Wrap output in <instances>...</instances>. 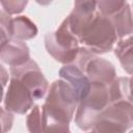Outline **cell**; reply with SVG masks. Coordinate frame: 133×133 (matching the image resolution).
<instances>
[{"label":"cell","mask_w":133,"mask_h":133,"mask_svg":"<svg viewBox=\"0 0 133 133\" xmlns=\"http://www.w3.org/2000/svg\"><path fill=\"white\" fill-rule=\"evenodd\" d=\"M78 103L74 88L62 79L55 80L42 106L44 133H71L70 123Z\"/></svg>","instance_id":"obj_1"},{"label":"cell","mask_w":133,"mask_h":133,"mask_svg":"<svg viewBox=\"0 0 133 133\" xmlns=\"http://www.w3.org/2000/svg\"><path fill=\"white\" fill-rule=\"evenodd\" d=\"M118 37L111 21L99 11L82 29L78 42L83 48L95 55L105 54L113 50Z\"/></svg>","instance_id":"obj_2"},{"label":"cell","mask_w":133,"mask_h":133,"mask_svg":"<svg viewBox=\"0 0 133 133\" xmlns=\"http://www.w3.org/2000/svg\"><path fill=\"white\" fill-rule=\"evenodd\" d=\"M111 104L108 85L92 83L88 95L78 103L75 124L82 131H90L100 114Z\"/></svg>","instance_id":"obj_3"},{"label":"cell","mask_w":133,"mask_h":133,"mask_svg":"<svg viewBox=\"0 0 133 133\" xmlns=\"http://www.w3.org/2000/svg\"><path fill=\"white\" fill-rule=\"evenodd\" d=\"M45 48L56 61L64 65L75 61L80 44L72 33L66 18L55 31L48 32L45 35Z\"/></svg>","instance_id":"obj_4"},{"label":"cell","mask_w":133,"mask_h":133,"mask_svg":"<svg viewBox=\"0 0 133 133\" xmlns=\"http://www.w3.org/2000/svg\"><path fill=\"white\" fill-rule=\"evenodd\" d=\"M132 109L131 102L118 101L111 103L100 114L91 130L99 133H128L133 125Z\"/></svg>","instance_id":"obj_5"},{"label":"cell","mask_w":133,"mask_h":133,"mask_svg":"<svg viewBox=\"0 0 133 133\" xmlns=\"http://www.w3.org/2000/svg\"><path fill=\"white\" fill-rule=\"evenodd\" d=\"M9 73L10 77H15L25 84L34 101L46 97L49 89V82L34 60L30 59L23 65L10 68Z\"/></svg>","instance_id":"obj_6"},{"label":"cell","mask_w":133,"mask_h":133,"mask_svg":"<svg viewBox=\"0 0 133 133\" xmlns=\"http://www.w3.org/2000/svg\"><path fill=\"white\" fill-rule=\"evenodd\" d=\"M34 99L25 84L9 76L8 87L4 97V109L17 114H25L34 106Z\"/></svg>","instance_id":"obj_7"},{"label":"cell","mask_w":133,"mask_h":133,"mask_svg":"<svg viewBox=\"0 0 133 133\" xmlns=\"http://www.w3.org/2000/svg\"><path fill=\"white\" fill-rule=\"evenodd\" d=\"M83 73L91 84L109 85L116 78L114 65L109 60L97 55H94L87 60L83 68Z\"/></svg>","instance_id":"obj_8"},{"label":"cell","mask_w":133,"mask_h":133,"mask_svg":"<svg viewBox=\"0 0 133 133\" xmlns=\"http://www.w3.org/2000/svg\"><path fill=\"white\" fill-rule=\"evenodd\" d=\"M97 1H76L71 14L66 17L72 33L77 37L82 29L97 14Z\"/></svg>","instance_id":"obj_9"},{"label":"cell","mask_w":133,"mask_h":133,"mask_svg":"<svg viewBox=\"0 0 133 133\" xmlns=\"http://www.w3.org/2000/svg\"><path fill=\"white\" fill-rule=\"evenodd\" d=\"M0 60L10 68L23 65L30 60L29 47L25 42L10 38L0 48Z\"/></svg>","instance_id":"obj_10"},{"label":"cell","mask_w":133,"mask_h":133,"mask_svg":"<svg viewBox=\"0 0 133 133\" xmlns=\"http://www.w3.org/2000/svg\"><path fill=\"white\" fill-rule=\"evenodd\" d=\"M60 79L66 81L76 91L78 101H82L89 92L91 83L86 75L74 63L65 64L59 70Z\"/></svg>","instance_id":"obj_11"},{"label":"cell","mask_w":133,"mask_h":133,"mask_svg":"<svg viewBox=\"0 0 133 133\" xmlns=\"http://www.w3.org/2000/svg\"><path fill=\"white\" fill-rule=\"evenodd\" d=\"M37 27L36 25L26 16H18L11 18L10 22V34L11 38L26 42L28 39H32L37 35Z\"/></svg>","instance_id":"obj_12"},{"label":"cell","mask_w":133,"mask_h":133,"mask_svg":"<svg viewBox=\"0 0 133 133\" xmlns=\"http://www.w3.org/2000/svg\"><path fill=\"white\" fill-rule=\"evenodd\" d=\"M116 32L118 39L128 37L133 32V23H132V11L130 4L127 3L122 9L115 12L113 16L108 18Z\"/></svg>","instance_id":"obj_13"},{"label":"cell","mask_w":133,"mask_h":133,"mask_svg":"<svg viewBox=\"0 0 133 133\" xmlns=\"http://www.w3.org/2000/svg\"><path fill=\"white\" fill-rule=\"evenodd\" d=\"M108 89L111 103H115L118 101H127L132 103L130 77H116L108 85Z\"/></svg>","instance_id":"obj_14"},{"label":"cell","mask_w":133,"mask_h":133,"mask_svg":"<svg viewBox=\"0 0 133 133\" xmlns=\"http://www.w3.org/2000/svg\"><path fill=\"white\" fill-rule=\"evenodd\" d=\"M132 36H128L122 39H118L115 44L114 54L118 58L123 69L129 74H132L133 71V55H132Z\"/></svg>","instance_id":"obj_15"},{"label":"cell","mask_w":133,"mask_h":133,"mask_svg":"<svg viewBox=\"0 0 133 133\" xmlns=\"http://www.w3.org/2000/svg\"><path fill=\"white\" fill-rule=\"evenodd\" d=\"M26 126L29 133H44L43 113L39 105H34L26 118Z\"/></svg>","instance_id":"obj_16"},{"label":"cell","mask_w":133,"mask_h":133,"mask_svg":"<svg viewBox=\"0 0 133 133\" xmlns=\"http://www.w3.org/2000/svg\"><path fill=\"white\" fill-rule=\"evenodd\" d=\"M128 2L127 1H117V0H103L97 2V8L98 11L106 17L110 18L115 12H117L119 9H122Z\"/></svg>","instance_id":"obj_17"},{"label":"cell","mask_w":133,"mask_h":133,"mask_svg":"<svg viewBox=\"0 0 133 133\" xmlns=\"http://www.w3.org/2000/svg\"><path fill=\"white\" fill-rule=\"evenodd\" d=\"M10 22L11 17L3 10H0V48L11 38L10 34Z\"/></svg>","instance_id":"obj_18"},{"label":"cell","mask_w":133,"mask_h":133,"mask_svg":"<svg viewBox=\"0 0 133 133\" xmlns=\"http://www.w3.org/2000/svg\"><path fill=\"white\" fill-rule=\"evenodd\" d=\"M0 4L2 5L4 12L8 16H12L21 14L28 4V1H1Z\"/></svg>","instance_id":"obj_19"},{"label":"cell","mask_w":133,"mask_h":133,"mask_svg":"<svg viewBox=\"0 0 133 133\" xmlns=\"http://www.w3.org/2000/svg\"><path fill=\"white\" fill-rule=\"evenodd\" d=\"M8 79H9V75L7 70L2 64H0V84L5 86L8 82Z\"/></svg>","instance_id":"obj_20"},{"label":"cell","mask_w":133,"mask_h":133,"mask_svg":"<svg viewBox=\"0 0 133 133\" xmlns=\"http://www.w3.org/2000/svg\"><path fill=\"white\" fill-rule=\"evenodd\" d=\"M4 85H2V84H0V103H1V101H2V99H3V91H4Z\"/></svg>","instance_id":"obj_21"},{"label":"cell","mask_w":133,"mask_h":133,"mask_svg":"<svg viewBox=\"0 0 133 133\" xmlns=\"http://www.w3.org/2000/svg\"><path fill=\"white\" fill-rule=\"evenodd\" d=\"M0 133H4V129H3V126L1 124V122H0Z\"/></svg>","instance_id":"obj_22"},{"label":"cell","mask_w":133,"mask_h":133,"mask_svg":"<svg viewBox=\"0 0 133 133\" xmlns=\"http://www.w3.org/2000/svg\"><path fill=\"white\" fill-rule=\"evenodd\" d=\"M86 133H99V132H97V131H95V130H90V131H87Z\"/></svg>","instance_id":"obj_23"},{"label":"cell","mask_w":133,"mask_h":133,"mask_svg":"<svg viewBox=\"0 0 133 133\" xmlns=\"http://www.w3.org/2000/svg\"><path fill=\"white\" fill-rule=\"evenodd\" d=\"M128 133H132V131H131V130H130V131H129V132H128Z\"/></svg>","instance_id":"obj_24"}]
</instances>
